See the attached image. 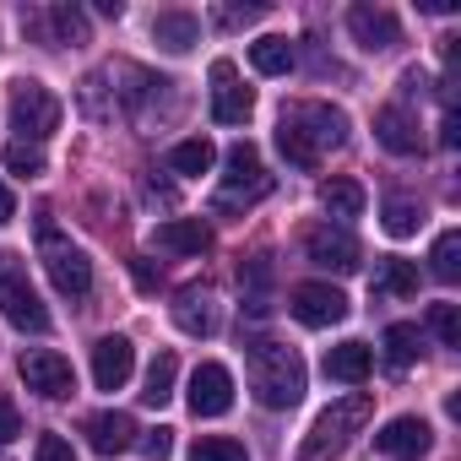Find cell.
I'll list each match as a JSON object with an SVG mask.
<instances>
[{
	"label": "cell",
	"mask_w": 461,
	"mask_h": 461,
	"mask_svg": "<svg viewBox=\"0 0 461 461\" xmlns=\"http://www.w3.org/2000/svg\"><path fill=\"white\" fill-rule=\"evenodd\" d=\"M245 369H250V391H256V402L272 407V412H283V407H294V402L304 396V358H299L288 342H272V337L250 342Z\"/></svg>",
	"instance_id": "cell-1"
},
{
	"label": "cell",
	"mask_w": 461,
	"mask_h": 461,
	"mask_svg": "<svg viewBox=\"0 0 461 461\" xmlns=\"http://www.w3.org/2000/svg\"><path fill=\"white\" fill-rule=\"evenodd\" d=\"M375 418V396L369 391H353V396H342V402H331L321 418H315V429L304 434V450H299V461H331L364 423Z\"/></svg>",
	"instance_id": "cell-2"
},
{
	"label": "cell",
	"mask_w": 461,
	"mask_h": 461,
	"mask_svg": "<svg viewBox=\"0 0 461 461\" xmlns=\"http://www.w3.org/2000/svg\"><path fill=\"white\" fill-rule=\"evenodd\" d=\"M267 190H272V174H267L261 152L250 141H234L228 147V174L212 195V212H250L256 201H267Z\"/></svg>",
	"instance_id": "cell-3"
},
{
	"label": "cell",
	"mask_w": 461,
	"mask_h": 461,
	"mask_svg": "<svg viewBox=\"0 0 461 461\" xmlns=\"http://www.w3.org/2000/svg\"><path fill=\"white\" fill-rule=\"evenodd\" d=\"M55 125H60V98L44 82L23 77L12 87V131H17V141H33L39 147L44 136H55Z\"/></svg>",
	"instance_id": "cell-4"
},
{
	"label": "cell",
	"mask_w": 461,
	"mask_h": 461,
	"mask_svg": "<svg viewBox=\"0 0 461 461\" xmlns=\"http://www.w3.org/2000/svg\"><path fill=\"white\" fill-rule=\"evenodd\" d=\"M44 272H50V283H55L66 299H87V294H93V261H87L71 240H60L55 228H44Z\"/></svg>",
	"instance_id": "cell-5"
},
{
	"label": "cell",
	"mask_w": 461,
	"mask_h": 461,
	"mask_svg": "<svg viewBox=\"0 0 461 461\" xmlns=\"http://www.w3.org/2000/svg\"><path fill=\"white\" fill-rule=\"evenodd\" d=\"M17 369H23V380H28V391H39L44 402H66V396L77 391V375H71V358H66V353H55V348H28Z\"/></svg>",
	"instance_id": "cell-6"
},
{
	"label": "cell",
	"mask_w": 461,
	"mask_h": 461,
	"mask_svg": "<svg viewBox=\"0 0 461 461\" xmlns=\"http://www.w3.org/2000/svg\"><path fill=\"white\" fill-rule=\"evenodd\" d=\"M304 256H310V267H321V272H337V277L358 272V240L348 234V228H331V222H315V228H304Z\"/></svg>",
	"instance_id": "cell-7"
},
{
	"label": "cell",
	"mask_w": 461,
	"mask_h": 461,
	"mask_svg": "<svg viewBox=\"0 0 461 461\" xmlns=\"http://www.w3.org/2000/svg\"><path fill=\"white\" fill-rule=\"evenodd\" d=\"M288 310H294V321H299V326L326 331V326L348 321V294H342V288H331V283H299V288L288 294Z\"/></svg>",
	"instance_id": "cell-8"
},
{
	"label": "cell",
	"mask_w": 461,
	"mask_h": 461,
	"mask_svg": "<svg viewBox=\"0 0 461 461\" xmlns=\"http://www.w3.org/2000/svg\"><path fill=\"white\" fill-rule=\"evenodd\" d=\"M0 315H6L17 331H50V310L44 299L28 288V277L17 272H0Z\"/></svg>",
	"instance_id": "cell-9"
},
{
	"label": "cell",
	"mask_w": 461,
	"mask_h": 461,
	"mask_svg": "<svg viewBox=\"0 0 461 461\" xmlns=\"http://www.w3.org/2000/svg\"><path fill=\"white\" fill-rule=\"evenodd\" d=\"M212 120L217 125H245L250 120V109H256V93L250 87H240V71H234V60H217L212 66Z\"/></svg>",
	"instance_id": "cell-10"
},
{
	"label": "cell",
	"mask_w": 461,
	"mask_h": 461,
	"mask_svg": "<svg viewBox=\"0 0 461 461\" xmlns=\"http://www.w3.org/2000/svg\"><path fill=\"white\" fill-rule=\"evenodd\" d=\"M348 33L358 39V50L380 55V50H391L402 39V23H396L391 6H369V0H358V6H348Z\"/></svg>",
	"instance_id": "cell-11"
},
{
	"label": "cell",
	"mask_w": 461,
	"mask_h": 461,
	"mask_svg": "<svg viewBox=\"0 0 461 461\" xmlns=\"http://www.w3.org/2000/svg\"><path fill=\"white\" fill-rule=\"evenodd\" d=\"M228 407H234V375H228L222 364H195V375H190V412L195 418H222Z\"/></svg>",
	"instance_id": "cell-12"
},
{
	"label": "cell",
	"mask_w": 461,
	"mask_h": 461,
	"mask_svg": "<svg viewBox=\"0 0 461 461\" xmlns=\"http://www.w3.org/2000/svg\"><path fill=\"white\" fill-rule=\"evenodd\" d=\"M23 28L39 33L44 44H87V17L77 6H50V12H23Z\"/></svg>",
	"instance_id": "cell-13"
},
{
	"label": "cell",
	"mask_w": 461,
	"mask_h": 461,
	"mask_svg": "<svg viewBox=\"0 0 461 461\" xmlns=\"http://www.w3.org/2000/svg\"><path fill=\"white\" fill-rule=\"evenodd\" d=\"M136 369V348L125 337H98L93 342V385L98 391H120Z\"/></svg>",
	"instance_id": "cell-14"
},
{
	"label": "cell",
	"mask_w": 461,
	"mask_h": 461,
	"mask_svg": "<svg viewBox=\"0 0 461 461\" xmlns=\"http://www.w3.org/2000/svg\"><path fill=\"white\" fill-rule=\"evenodd\" d=\"M375 136H380V147H385V152H396V158L423 152V131H418V120H412L402 104H385V109L375 114Z\"/></svg>",
	"instance_id": "cell-15"
},
{
	"label": "cell",
	"mask_w": 461,
	"mask_h": 461,
	"mask_svg": "<svg viewBox=\"0 0 461 461\" xmlns=\"http://www.w3.org/2000/svg\"><path fill=\"white\" fill-rule=\"evenodd\" d=\"M82 434H87V445L98 450V456H120V450H131L136 445V423H131V412H93L87 423H82Z\"/></svg>",
	"instance_id": "cell-16"
},
{
	"label": "cell",
	"mask_w": 461,
	"mask_h": 461,
	"mask_svg": "<svg viewBox=\"0 0 461 461\" xmlns=\"http://www.w3.org/2000/svg\"><path fill=\"white\" fill-rule=\"evenodd\" d=\"M152 245L168 256H201V250H212V228L201 217H168V222H158Z\"/></svg>",
	"instance_id": "cell-17"
},
{
	"label": "cell",
	"mask_w": 461,
	"mask_h": 461,
	"mask_svg": "<svg viewBox=\"0 0 461 461\" xmlns=\"http://www.w3.org/2000/svg\"><path fill=\"white\" fill-rule=\"evenodd\" d=\"M174 326H179L185 337H212V331H217V304H212V294H206V288H185V294L174 299Z\"/></svg>",
	"instance_id": "cell-18"
},
{
	"label": "cell",
	"mask_w": 461,
	"mask_h": 461,
	"mask_svg": "<svg viewBox=\"0 0 461 461\" xmlns=\"http://www.w3.org/2000/svg\"><path fill=\"white\" fill-rule=\"evenodd\" d=\"M294 114H299V125L310 131V141H315L321 152L348 141V114H342V109H331V104H304V109H294Z\"/></svg>",
	"instance_id": "cell-19"
},
{
	"label": "cell",
	"mask_w": 461,
	"mask_h": 461,
	"mask_svg": "<svg viewBox=\"0 0 461 461\" xmlns=\"http://www.w3.org/2000/svg\"><path fill=\"white\" fill-rule=\"evenodd\" d=\"M375 369V353L364 342H337L326 348V380H342V385H364Z\"/></svg>",
	"instance_id": "cell-20"
},
{
	"label": "cell",
	"mask_w": 461,
	"mask_h": 461,
	"mask_svg": "<svg viewBox=\"0 0 461 461\" xmlns=\"http://www.w3.org/2000/svg\"><path fill=\"white\" fill-rule=\"evenodd\" d=\"M375 445H380L385 456H423V450H429V423L412 418V412H407V418H391V423L375 434Z\"/></svg>",
	"instance_id": "cell-21"
},
{
	"label": "cell",
	"mask_w": 461,
	"mask_h": 461,
	"mask_svg": "<svg viewBox=\"0 0 461 461\" xmlns=\"http://www.w3.org/2000/svg\"><path fill=\"white\" fill-rule=\"evenodd\" d=\"M277 152H283L294 168H304V174L321 168V147L310 141V131L299 125V114H283V125H277Z\"/></svg>",
	"instance_id": "cell-22"
},
{
	"label": "cell",
	"mask_w": 461,
	"mask_h": 461,
	"mask_svg": "<svg viewBox=\"0 0 461 461\" xmlns=\"http://www.w3.org/2000/svg\"><path fill=\"white\" fill-rule=\"evenodd\" d=\"M152 39H158L168 55H185V50L201 39V23H195V12H158V17H152Z\"/></svg>",
	"instance_id": "cell-23"
},
{
	"label": "cell",
	"mask_w": 461,
	"mask_h": 461,
	"mask_svg": "<svg viewBox=\"0 0 461 461\" xmlns=\"http://www.w3.org/2000/svg\"><path fill=\"white\" fill-rule=\"evenodd\" d=\"M418 294V267L402 256H385L375 267V299H412Z\"/></svg>",
	"instance_id": "cell-24"
},
{
	"label": "cell",
	"mask_w": 461,
	"mask_h": 461,
	"mask_svg": "<svg viewBox=\"0 0 461 461\" xmlns=\"http://www.w3.org/2000/svg\"><path fill=\"white\" fill-rule=\"evenodd\" d=\"M174 380H179V358L163 348V353L147 364V380H141V402H147V407H163V402H174Z\"/></svg>",
	"instance_id": "cell-25"
},
{
	"label": "cell",
	"mask_w": 461,
	"mask_h": 461,
	"mask_svg": "<svg viewBox=\"0 0 461 461\" xmlns=\"http://www.w3.org/2000/svg\"><path fill=\"white\" fill-rule=\"evenodd\" d=\"M212 163H217V147H212L206 136H190V141H179V147L168 152V168H174V174H185V179L212 174Z\"/></svg>",
	"instance_id": "cell-26"
},
{
	"label": "cell",
	"mask_w": 461,
	"mask_h": 461,
	"mask_svg": "<svg viewBox=\"0 0 461 461\" xmlns=\"http://www.w3.org/2000/svg\"><path fill=\"white\" fill-rule=\"evenodd\" d=\"M240 283H245V310L250 315H267L272 304H267V288H272V256H250L245 267H240Z\"/></svg>",
	"instance_id": "cell-27"
},
{
	"label": "cell",
	"mask_w": 461,
	"mask_h": 461,
	"mask_svg": "<svg viewBox=\"0 0 461 461\" xmlns=\"http://www.w3.org/2000/svg\"><path fill=\"white\" fill-rule=\"evenodd\" d=\"M250 66H256L261 77H288V71H294V44L277 39V33H272V39H256V44H250Z\"/></svg>",
	"instance_id": "cell-28"
},
{
	"label": "cell",
	"mask_w": 461,
	"mask_h": 461,
	"mask_svg": "<svg viewBox=\"0 0 461 461\" xmlns=\"http://www.w3.org/2000/svg\"><path fill=\"white\" fill-rule=\"evenodd\" d=\"M321 206L348 222V217L364 212V185H358V179H326V185H321Z\"/></svg>",
	"instance_id": "cell-29"
},
{
	"label": "cell",
	"mask_w": 461,
	"mask_h": 461,
	"mask_svg": "<svg viewBox=\"0 0 461 461\" xmlns=\"http://www.w3.org/2000/svg\"><path fill=\"white\" fill-rule=\"evenodd\" d=\"M418 348H423V331H418L412 321L385 326V364H391V369H407V364L418 358Z\"/></svg>",
	"instance_id": "cell-30"
},
{
	"label": "cell",
	"mask_w": 461,
	"mask_h": 461,
	"mask_svg": "<svg viewBox=\"0 0 461 461\" xmlns=\"http://www.w3.org/2000/svg\"><path fill=\"white\" fill-rule=\"evenodd\" d=\"M429 272H434L439 283H456V277H461V234H456V228H445V234L434 240V250H429Z\"/></svg>",
	"instance_id": "cell-31"
},
{
	"label": "cell",
	"mask_w": 461,
	"mask_h": 461,
	"mask_svg": "<svg viewBox=\"0 0 461 461\" xmlns=\"http://www.w3.org/2000/svg\"><path fill=\"white\" fill-rule=\"evenodd\" d=\"M190 461H250L240 439H228V434H201L190 445Z\"/></svg>",
	"instance_id": "cell-32"
},
{
	"label": "cell",
	"mask_w": 461,
	"mask_h": 461,
	"mask_svg": "<svg viewBox=\"0 0 461 461\" xmlns=\"http://www.w3.org/2000/svg\"><path fill=\"white\" fill-rule=\"evenodd\" d=\"M423 228V206L418 201H385V234L391 240H407Z\"/></svg>",
	"instance_id": "cell-33"
},
{
	"label": "cell",
	"mask_w": 461,
	"mask_h": 461,
	"mask_svg": "<svg viewBox=\"0 0 461 461\" xmlns=\"http://www.w3.org/2000/svg\"><path fill=\"white\" fill-rule=\"evenodd\" d=\"M6 168H12L17 179H39V174H44V147H33V141H12V147H6Z\"/></svg>",
	"instance_id": "cell-34"
},
{
	"label": "cell",
	"mask_w": 461,
	"mask_h": 461,
	"mask_svg": "<svg viewBox=\"0 0 461 461\" xmlns=\"http://www.w3.org/2000/svg\"><path fill=\"white\" fill-rule=\"evenodd\" d=\"M429 331L445 342V348H461V310L445 299V304H429Z\"/></svg>",
	"instance_id": "cell-35"
},
{
	"label": "cell",
	"mask_w": 461,
	"mask_h": 461,
	"mask_svg": "<svg viewBox=\"0 0 461 461\" xmlns=\"http://www.w3.org/2000/svg\"><path fill=\"white\" fill-rule=\"evenodd\" d=\"M33 461H77V450H71V439H66V434H39Z\"/></svg>",
	"instance_id": "cell-36"
},
{
	"label": "cell",
	"mask_w": 461,
	"mask_h": 461,
	"mask_svg": "<svg viewBox=\"0 0 461 461\" xmlns=\"http://www.w3.org/2000/svg\"><path fill=\"white\" fill-rule=\"evenodd\" d=\"M136 445H141V456H152V461H163V456L174 450V429H163V423H158V429H147V434H141Z\"/></svg>",
	"instance_id": "cell-37"
},
{
	"label": "cell",
	"mask_w": 461,
	"mask_h": 461,
	"mask_svg": "<svg viewBox=\"0 0 461 461\" xmlns=\"http://www.w3.org/2000/svg\"><path fill=\"white\" fill-rule=\"evenodd\" d=\"M23 434V418H17V407H12V396L6 391H0V445H6V439H17Z\"/></svg>",
	"instance_id": "cell-38"
},
{
	"label": "cell",
	"mask_w": 461,
	"mask_h": 461,
	"mask_svg": "<svg viewBox=\"0 0 461 461\" xmlns=\"http://www.w3.org/2000/svg\"><path fill=\"white\" fill-rule=\"evenodd\" d=\"M261 12H267V6H222L217 23H222V28H240V23H256Z\"/></svg>",
	"instance_id": "cell-39"
},
{
	"label": "cell",
	"mask_w": 461,
	"mask_h": 461,
	"mask_svg": "<svg viewBox=\"0 0 461 461\" xmlns=\"http://www.w3.org/2000/svg\"><path fill=\"white\" fill-rule=\"evenodd\" d=\"M131 272H136V288H147V294H158V283H163V277L152 272V261H141V256H136V261H131Z\"/></svg>",
	"instance_id": "cell-40"
},
{
	"label": "cell",
	"mask_w": 461,
	"mask_h": 461,
	"mask_svg": "<svg viewBox=\"0 0 461 461\" xmlns=\"http://www.w3.org/2000/svg\"><path fill=\"white\" fill-rule=\"evenodd\" d=\"M17 217V195H12V185H0V228H6Z\"/></svg>",
	"instance_id": "cell-41"
}]
</instances>
